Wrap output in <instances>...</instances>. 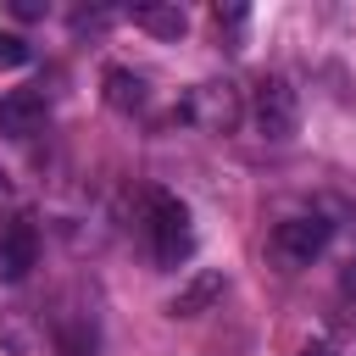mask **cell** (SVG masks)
<instances>
[{
    "mask_svg": "<svg viewBox=\"0 0 356 356\" xmlns=\"http://www.w3.org/2000/svg\"><path fill=\"white\" fill-rule=\"evenodd\" d=\"M195 250V228H189V206L167 189L150 195V256L161 267H184Z\"/></svg>",
    "mask_w": 356,
    "mask_h": 356,
    "instance_id": "6da1fadb",
    "label": "cell"
},
{
    "mask_svg": "<svg viewBox=\"0 0 356 356\" xmlns=\"http://www.w3.org/2000/svg\"><path fill=\"white\" fill-rule=\"evenodd\" d=\"M184 117L200 128V134H234L239 117H245V100L228 78H211V83H195L184 95Z\"/></svg>",
    "mask_w": 356,
    "mask_h": 356,
    "instance_id": "7a4b0ae2",
    "label": "cell"
},
{
    "mask_svg": "<svg viewBox=\"0 0 356 356\" xmlns=\"http://www.w3.org/2000/svg\"><path fill=\"white\" fill-rule=\"evenodd\" d=\"M328 239H334V222L317 217V211H300V217H284V222L273 228V256L295 273V267H312V261L328 250Z\"/></svg>",
    "mask_w": 356,
    "mask_h": 356,
    "instance_id": "3957f363",
    "label": "cell"
},
{
    "mask_svg": "<svg viewBox=\"0 0 356 356\" xmlns=\"http://www.w3.org/2000/svg\"><path fill=\"white\" fill-rule=\"evenodd\" d=\"M295 128H300L295 83H289L284 72H267V78L256 83V134L273 139V145H284V139H295Z\"/></svg>",
    "mask_w": 356,
    "mask_h": 356,
    "instance_id": "277c9868",
    "label": "cell"
},
{
    "mask_svg": "<svg viewBox=\"0 0 356 356\" xmlns=\"http://www.w3.org/2000/svg\"><path fill=\"white\" fill-rule=\"evenodd\" d=\"M39 261V228L28 222V217H11L6 228H0V278H28V267Z\"/></svg>",
    "mask_w": 356,
    "mask_h": 356,
    "instance_id": "5b68a950",
    "label": "cell"
},
{
    "mask_svg": "<svg viewBox=\"0 0 356 356\" xmlns=\"http://www.w3.org/2000/svg\"><path fill=\"white\" fill-rule=\"evenodd\" d=\"M44 128V95L39 89H6L0 95V134L6 139H28Z\"/></svg>",
    "mask_w": 356,
    "mask_h": 356,
    "instance_id": "8992f818",
    "label": "cell"
},
{
    "mask_svg": "<svg viewBox=\"0 0 356 356\" xmlns=\"http://www.w3.org/2000/svg\"><path fill=\"white\" fill-rule=\"evenodd\" d=\"M128 22L156 33V39H184V28H189L178 0H139V6H128Z\"/></svg>",
    "mask_w": 356,
    "mask_h": 356,
    "instance_id": "52a82bcc",
    "label": "cell"
},
{
    "mask_svg": "<svg viewBox=\"0 0 356 356\" xmlns=\"http://www.w3.org/2000/svg\"><path fill=\"white\" fill-rule=\"evenodd\" d=\"M217 295H222V273H195V278L172 295V306H167V312H172V317H200Z\"/></svg>",
    "mask_w": 356,
    "mask_h": 356,
    "instance_id": "ba28073f",
    "label": "cell"
},
{
    "mask_svg": "<svg viewBox=\"0 0 356 356\" xmlns=\"http://www.w3.org/2000/svg\"><path fill=\"white\" fill-rule=\"evenodd\" d=\"M106 106L111 111H139L145 106V78L139 72H128V67H106Z\"/></svg>",
    "mask_w": 356,
    "mask_h": 356,
    "instance_id": "9c48e42d",
    "label": "cell"
},
{
    "mask_svg": "<svg viewBox=\"0 0 356 356\" xmlns=\"http://www.w3.org/2000/svg\"><path fill=\"white\" fill-rule=\"evenodd\" d=\"M56 350H61V356H95V317L56 323Z\"/></svg>",
    "mask_w": 356,
    "mask_h": 356,
    "instance_id": "30bf717a",
    "label": "cell"
},
{
    "mask_svg": "<svg viewBox=\"0 0 356 356\" xmlns=\"http://www.w3.org/2000/svg\"><path fill=\"white\" fill-rule=\"evenodd\" d=\"M217 33H228V50H245V28H250V11L245 6H217Z\"/></svg>",
    "mask_w": 356,
    "mask_h": 356,
    "instance_id": "8fae6325",
    "label": "cell"
},
{
    "mask_svg": "<svg viewBox=\"0 0 356 356\" xmlns=\"http://www.w3.org/2000/svg\"><path fill=\"white\" fill-rule=\"evenodd\" d=\"M28 56H33L28 39L11 33V28H0V67H6V72H11V67H28Z\"/></svg>",
    "mask_w": 356,
    "mask_h": 356,
    "instance_id": "7c38bea8",
    "label": "cell"
},
{
    "mask_svg": "<svg viewBox=\"0 0 356 356\" xmlns=\"http://www.w3.org/2000/svg\"><path fill=\"white\" fill-rule=\"evenodd\" d=\"M11 11H17L22 22H28V17H44V6H39V0H11Z\"/></svg>",
    "mask_w": 356,
    "mask_h": 356,
    "instance_id": "4fadbf2b",
    "label": "cell"
},
{
    "mask_svg": "<svg viewBox=\"0 0 356 356\" xmlns=\"http://www.w3.org/2000/svg\"><path fill=\"white\" fill-rule=\"evenodd\" d=\"M306 356H334V345H306Z\"/></svg>",
    "mask_w": 356,
    "mask_h": 356,
    "instance_id": "5bb4252c",
    "label": "cell"
}]
</instances>
